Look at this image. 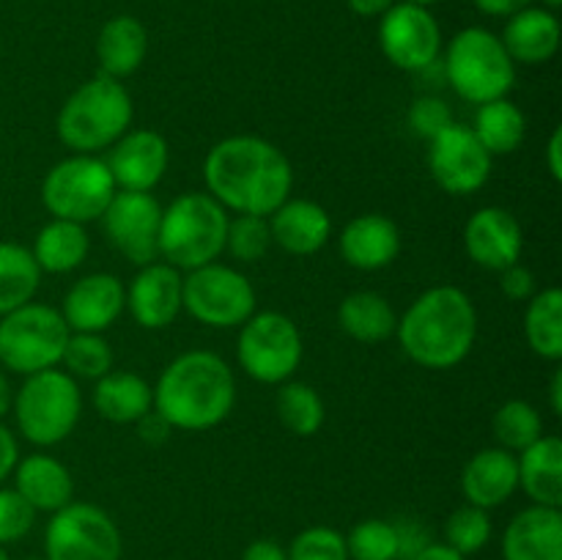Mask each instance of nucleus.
I'll list each match as a JSON object with an SVG mask.
<instances>
[{
    "instance_id": "obj_1",
    "label": "nucleus",
    "mask_w": 562,
    "mask_h": 560,
    "mask_svg": "<svg viewBox=\"0 0 562 560\" xmlns=\"http://www.w3.org/2000/svg\"><path fill=\"white\" fill-rule=\"evenodd\" d=\"M203 181L209 195L225 209L269 217L289 201L294 170L274 143L256 135H234L206 154Z\"/></svg>"
},
{
    "instance_id": "obj_2",
    "label": "nucleus",
    "mask_w": 562,
    "mask_h": 560,
    "mask_svg": "<svg viewBox=\"0 0 562 560\" xmlns=\"http://www.w3.org/2000/svg\"><path fill=\"white\" fill-rule=\"evenodd\" d=\"M236 401L234 371L220 355L192 349L176 357L154 384V412L170 428L206 432L231 415Z\"/></svg>"
},
{
    "instance_id": "obj_3",
    "label": "nucleus",
    "mask_w": 562,
    "mask_h": 560,
    "mask_svg": "<svg viewBox=\"0 0 562 560\" xmlns=\"http://www.w3.org/2000/svg\"><path fill=\"white\" fill-rule=\"evenodd\" d=\"M395 335L412 362L445 371L470 357L477 338V311L459 285H434L398 318Z\"/></svg>"
},
{
    "instance_id": "obj_4",
    "label": "nucleus",
    "mask_w": 562,
    "mask_h": 560,
    "mask_svg": "<svg viewBox=\"0 0 562 560\" xmlns=\"http://www.w3.org/2000/svg\"><path fill=\"white\" fill-rule=\"evenodd\" d=\"M132 115L135 108L124 82L99 71L66 99L55 130L75 154H97L130 132Z\"/></svg>"
},
{
    "instance_id": "obj_5",
    "label": "nucleus",
    "mask_w": 562,
    "mask_h": 560,
    "mask_svg": "<svg viewBox=\"0 0 562 560\" xmlns=\"http://www.w3.org/2000/svg\"><path fill=\"white\" fill-rule=\"evenodd\" d=\"M228 209L209 192H184L162 209L159 256L176 269H198L217 261L225 250Z\"/></svg>"
},
{
    "instance_id": "obj_6",
    "label": "nucleus",
    "mask_w": 562,
    "mask_h": 560,
    "mask_svg": "<svg viewBox=\"0 0 562 560\" xmlns=\"http://www.w3.org/2000/svg\"><path fill=\"white\" fill-rule=\"evenodd\" d=\"M16 428L27 443L49 448L69 437L80 423L82 395L71 373L47 368L25 377L11 401Z\"/></svg>"
},
{
    "instance_id": "obj_7",
    "label": "nucleus",
    "mask_w": 562,
    "mask_h": 560,
    "mask_svg": "<svg viewBox=\"0 0 562 560\" xmlns=\"http://www.w3.org/2000/svg\"><path fill=\"white\" fill-rule=\"evenodd\" d=\"M445 71L453 91L472 104L508 97L516 80V64L503 38L486 27H464L456 33L445 53Z\"/></svg>"
},
{
    "instance_id": "obj_8",
    "label": "nucleus",
    "mask_w": 562,
    "mask_h": 560,
    "mask_svg": "<svg viewBox=\"0 0 562 560\" xmlns=\"http://www.w3.org/2000/svg\"><path fill=\"white\" fill-rule=\"evenodd\" d=\"M66 338L69 327L60 311L42 302H25L0 316V366L22 377L58 368Z\"/></svg>"
},
{
    "instance_id": "obj_9",
    "label": "nucleus",
    "mask_w": 562,
    "mask_h": 560,
    "mask_svg": "<svg viewBox=\"0 0 562 560\" xmlns=\"http://www.w3.org/2000/svg\"><path fill=\"white\" fill-rule=\"evenodd\" d=\"M115 190L119 187L104 159L93 154H75L47 170L42 181V203L55 220L86 225L102 217Z\"/></svg>"
},
{
    "instance_id": "obj_10",
    "label": "nucleus",
    "mask_w": 562,
    "mask_h": 560,
    "mask_svg": "<svg viewBox=\"0 0 562 560\" xmlns=\"http://www.w3.org/2000/svg\"><path fill=\"white\" fill-rule=\"evenodd\" d=\"M181 307L206 327H241L256 313V289L239 269L212 261L187 272Z\"/></svg>"
},
{
    "instance_id": "obj_11",
    "label": "nucleus",
    "mask_w": 562,
    "mask_h": 560,
    "mask_svg": "<svg viewBox=\"0 0 562 560\" xmlns=\"http://www.w3.org/2000/svg\"><path fill=\"white\" fill-rule=\"evenodd\" d=\"M236 355L247 377L263 384H283L302 362L300 327L285 313H252L241 324Z\"/></svg>"
},
{
    "instance_id": "obj_12",
    "label": "nucleus",
    "mask_w": 562,
    "mask_h": 560,
    "mask_svg": "<svg viewBox=\"0 0 562 560\" xmlns=\"http://www.w3.org/2000/svg\"><path fill=\"white\" fill-rule=\"evenodd\" d=\"M124 541L108 511L91 503L55 511L44 533V560H121Z\"/></svg>"
},
{
    "instance_id": "obj_13",
    "label": "nucleus",
    "mask_w": 562,
    "mask_h": 560,
    "mask_svg": "<svg viewBox=\"0 0 562 560\" xmlns=\"http://www.w3.org/2000/svg\"><path fill=\"white\" fill-rule=\"evenodd\" d=\"M379 47L404 71H423L442 49V31L428 5L398 0L379 16Z\"/></svg>"
},
{
    "instance_id": "obj_14",
    "label": "nucleus",
    "mask_w": 562,
    "mask_h": 560,
    "mask_svg": "<svg viewBox=\"0 0 562 560\" xmlns=\"http://www.w3.org/2000/svg\"><path fill=\"white\" fill-rule=\"evenodd\" d=\"M110 245L124 253L132 264L146 267L159 258V225L162 206L151 192L115 190L102 214Z\"/></svg>"
},
{
    "instance_id": "obj_15",
    "label": "nucleus",
    "mask_w": 562,
    "mask_h": 560,
    "mask_svg": "<svg viewBox=\"0 0 562 560\" xmlns=\"http://www.w3.org/2000/svg\"><path fill=\"white\" fill-rule=\"evenodd\" d=\"M428 148V168L434 181L450 195H472L492 176V154L481 146L472 126L450 124Z\"/></svg>"
},
{
    "instance_id": "obj_16",
    "label": "nucleus",
    "mask_w": 562,
    "mask_h": 560,
    "mask_svg": "<svg viewBox=\"0 0 562 560\" xmlns=\"http://www.w3.org/2000/svg\"><path fill=\"white\" fill-rule=\"evenodd\" d=\"M104 163L119 190L151 192L168 170V141L154 130H130L110 146Z\"/></svg>"
},
{
    "instance_id": "obj_17",
    "label": "nucleus",
    "mask_w": 562,
    "mask_h": 560,
    "mask_svg": "<svg viewBox=\"0 0 562 560\" xmlns=\"http://www.w3.org/2000/svg\"><path fill=\"white\" fill-rule=\"evenodd\" d=\"M126 307V289L115 275L93 272L77 280L64 296V316L69 333H104L119 322Z\"/></svg>"
},
{
    "instance_id": "obj_18",
    "label": "nucleus",
    "mask_w": 562,
    "mask_h": 560,
    "mask_svg": "<svg viewBox=\"0 0 562 560\" xmlns=\"http://www.w3.org/2000/svg\"><path fill=\"white\" fill-rule=\"evenodd\" d=\"M464 250L477 267L492 269V272L510 267L519 261L525 250L519 220L503 206L477 209L464 225Z\"/></svg>"
},
{
    "instance_id": "obj_19",
    "label": "nucleus",
    "mask_w": 562,
    "mask_h": 560,
    "mask_svg": "<svg viewBox=\"0 0 562 560\" xmlns=\"http://www.w3.org/2000/svg\"><path fill=\"white\" fill-rule=\"evenodd\" d=\"M184 278L165 261L146 264L126 289V307L143 329H165L181 311Z\"/></svg>"
},
{
    "instance_id": "obj_20",
    "label": "nucleus",
    "mask_w": 562,
    "mask_h": 560,
    "mask_svg": "<svg viewBox=\"0 0 562 560\" xmlns=\"http://www.w3.org/2000/svg\"><path fill=\"white\" fill-rule=\"evenodd\" d=\"M519 489V461L505 448H483L461 472V492L470 505L492 511L505 505Z\"/></svg>"
},
{
    "instance_id": "obj_21",
    "label": "nucleus",
    "mask_w": 562,
    "mask_h": 560,
    "mask_svg": "<svg viewBox=\"0 0 562 560\" xmlns=\"http://www.w3.org/2000/svg\"><path fill=\"white\" fill-rule=\"evenodd\" d=\"M267 220L272 242L291 256H313L333 236V220L327 209L305 198H289Z\"/></svg>"
},
{
    "instance_id": "obj_22",
    "label": "nucleus",
    "mask_w": 562,
    "mask_h": 560,
    "mask_svg": "<svg viewBox=\"0 0 562 560\" xmlns=\"http://www.w3.org/2000/svg\"><path fill=\"white\" fill-rule=\"evenodd\" d=\"M505 560H562L560 508L530 505L508 522L503 533Z\"/></svg>"
},
{
    "instance_id": "obj_23",
    "label": "nucleus",
    "mask_w": 562,
    "mask_h": 560,
    "mask_svg": "<svg viewBox=\"0 0 562 560\" xmlns=\"http://www.w3.org/2000/svg\"><path fill=\"white\" fill-rule=\"evenodd\" d=\"M401 253V231L384 214H360L340 234V256L349 267L376 272L390 267Z\"/></svg>"
},
{
    "instance_id": "obj_24",
    "label": "nucleus",
    "mask_w": 562,
    "mask_h": 560,
    "mask_svg": "<svg viewBox=\"0 0 562 560\" xmlns=\"http://www.w3.org/2000/svg\"><path fill=\"white\" fill-rule=\"evenodd\" d=\"M499 38L514 64H547L560 49V20L543 5H527L508 16V25Z\"/></svg>"
},
{
    "instance_id": "obj_25",
    "label": "nucleus",
    "mask_w": 562,
    "mask_h": 560,
    "mask_svg": "<svg viewBox=\"0 0 562 560\" xmlns=\"http://www.w3.org/2000/svg\"><path fill=\"white\" fill-rule=\"evenodd\" d=\"M11 475H14V489L27 500L33 511L55 514L75 497L71 472L47 453H31L20 459Z\"/></svg>"
},
{
    "instance_id": "obj_26",
    "label": "nucleus",
    "mask_w": 562,
    "mask_h": 560,
    "mask_svg": "<svg viewBox=\"0 0 562 560\" xmlns=\"http://www.w3.org/2000/svg\"><path fill=\"white\" fill-rule=\"evenodd\" d=\"M148 53V33L137 16L119 14L108 20L97 38V58L102 75L113 80H124L132 71L140 69Z\"/></svg>"
},
{
    "instance_id": "obj_27",
    "label": "nucleus",
    "mask_w": 562,
    "mask_h": 560,
    "mask_svg": "<svg viewBox=\"0 0 562 560\" xmlns=\"http://www.w3.org/2000/svg\"><path fill=\"white\" fill-rule=\"evenodd\" d=\"M519 461V486L525 489L532 505L560 508L562 505V443L560 437H547L521 450Z\"/></svg>"
},
{
    "instance_id": "obj_28",
    "label": "nucleus",
    "mask_w": 562,
    "mask_h": 560,
    "mask_svg": "<svg viewBox=\"0 0 562 560\" xmlns=\"http://www.w3.org/2000/svg\"><path fill=\"white\" fill-rule=\"evenodd\" d=\"M93 406L110 423H137L154 410V388L132 371H108L97 379Z\"/></svg>"
},
{
    "instance_id": "obj_29",
    "label": "nucleus",
    "mask_w": 562,
    "mask_h": 560,
    "mask_svg": "<svg viewBox=\"0 0 562 560\" xmlns=\"http://www.w3.org/2000/svg\"><path fill=\"white\" fill-rule=\"evenodd\" d=\"M338 324L349 338L360 344H382L395 335L398 316L393 305L376 291H355L338 307Z\"/></svg>"
},
{
    "instance_id": "obj_30",
    "label": "nucleus",
    "mask_w": 562,
    "mask_h": 560,
    "mask_svg": "<svg viewBox=\"0 0 562 560\" xmlns=\"http://www.w3.org/2000/svg\"><path fill=\"white\" fill-rule=\"evenodd\" d=\"M88 247H91V242H88L86 225L53 217L38 231L31 253L42 272L64 275L86 261Z\"/></svg>"
},
{
    "instance_id": "obj_31",
    "label": "nucleus",
    "mask_w": 562,
    "mask_h": 560,
    "mask_svg": "<svg viewBox=\"0 0 562 560\" xmlns=\"http://www.w3.org/2000/svg\"><path fill=\"white\" fill-rule=\"evenodd\" d=\"M472 132H475L481 146L492 157H505V154H514L521 146V141H525L527 119L519 110V104L503 97L477 108Z\"/></svg>"
},
{
    "instance_id": "obj_32",
    "label": "nucleus",
    "mask_w": 562,
    "mask_h": 560,
    "mask_svg": "<svg viewBox=\"0 0 562 560\" xmlns=\"http://www.w3.org/2000/svg\"><path fill=\"white\" fill-rule=\"evenodd\" d=\"M38 283L42 269L33 253L16 242H0V316L33 302Z\"/></svg>"
},
{
    "instance_id": "obj_33",
    "label": "nucleus",
    "mask_w": 562,
    "mask_h": 560,
    "mask_svg": "<svg viewBox=\"0 0 562 560\" xmlns=\"http://www.w3.org/2000/svg\"><path fill=\"white\" fill-rule=\"evenodd\" d=\"M525 335L530 349L543 360L562 357V291L558 285L536 291L525 313Z\"/></svg>"
},
{
    "instance_id": "obj_34",
    "label": "nucleus",
    "mask_w": 562,
    "mask_h": 560,
    "mask_svg": "<svg viewBox=\"0 0 562 560\" xmlns=\"http://www.w3.org/2000/svg\"><path fill=\"white\" fill-rule=\"evenodd\" d=\"M278 410L280 423L296 437H313L324 426V401L311 384L305 382H285L278 390Z\"/></svg>"
},
{
    "instance_id": "obj_35",
    "label": "nucleus",
    "mask_w": 562,
    "mask_h": 560,
    "mask_svg": "<svg viewBox=\"0 0 562 560\" xmlns=\"http://www.w3.org/2000/svg\"><path fill=\"white\" fill-rule=\"evenodd\" d=\"M494 439L499 443V448L510 450V453H521L525 448H530L536 439L543 437V421L538 415V410L527 401L514 399L505 401L497 412H494Z\"/></svg>"
},
{
    "instance_id": "obj_36",
    "label": "nucleus",
    "mask_w": 562,
    "mask_h": 560,
    "mask_svg": "<svg viewBox=\"0 0 562 560\" xmlns=\"http://www.w3.org/2000/svg\"><path fill=\"white\" fill-rule=\"evenodd\" d=\"M60 362L71 377L99 379L113 368V349L102 333H69Z\"/></svg>"
},
{
    "instance_id": "obj_37",
    "label": "nucleus",
    "mask_w": 562,
    "mask_h": 560,
    "mask_svg": "<svg viewBox=\"0 0 562 560\" xmlns=\"http://www.w3.org/2000/svg\"><path fill=\"white\" fill-rule=\"evenodd\" d=\"M492 516L488 511L477 508V505H461L445 522V544L450 549H456L459 555H475L492 538Z\"/></svg>"
},
{
    "instance_id": "obj_38",
    "label": "nucleus",
    "mask_w": 562,
    "mask_h": 560,
    "mask_svg": "<svg viewBox=\"0 0 562 560\" xmlns=\"http://www.w3.org/2000/svg\"><path fill=\"white\" fill-rule=\"evenodd\" d=\"M272 247V231L269 220L258 214H236L228 220V234H225V250L241 264L261 261Z\"/></svg>"
},
{
    "instance_id": "obj_39",
    "label": "nucleus",
    "mask_w": 562,
    "mask_h": 560,
    "mask_svg": "<svg viewBox=\"0 0 562 560\" xmlns=\"http://www.w3.org/2000/svg\"><path fill=\"white\" fill-rule=\"evenodd\" d=\"M349 560H398V533L393 522L366 519L346 536Z\"/></svg>"
},
{
    "instance_id": "obj_40",
    "label": "nucleus",
    "mask_w": 562,
    "mask_h": 560,
    "mask_svg": "<svg viewBox=\"0 0 562 560\" xmlns=\"http://www.w3.org/2000/svg\"><path fill=\"white\" fill-rule=\"evenodd\" d=\"M285 552L289 560H349L346 536L327 525L305 527L300 536H294Z\"/></svg>"
},
{
    "instance_id": "obj_41",
    "label": "nucleus",
    "mask_w": 562,
    "mask_h": 560,
    "mask_svg": "<svg viewBox=\"0 0 562 560\" xmlns=\"http://www.w3.org/2000/svg\"><path fill=\"white\" fill-rule=\"evenodd\" d=\"M36 522V511L16 489H0V547L22 541Z\"/></svg>"
},
{
    "instance_id": "obj_42",
    "label": "nucleus",
    "mask_w": 562,
    "mask_h": 560,
    "mask_svg": "<svg viewBox=\"0 0 562 560\" xmlns=\"http://www.w3.org/2000/svg\"><path fill=\"white\" fill-rule=\"evenodd\" d=\"M450 124H453V115L439 97H420L409 108V126L426 141H434Z\"/></svg>"
},
{
    "instance_id": "obj_43",
    "label": "nucleus",
    "mask_w": 562,
    "mask_h": 560,
    "mask_svg": "<svg viewBox=\"0 0 562 560\" xmlns=\"http://www.w3.org/2000/svg\"><path fill=\"white\" fill-rule=\"evenodd\" d=\"M499 289L510 302H527L536 294V275L516 261L510 267L499 269Z\"/></svg>"
},
{
    "instance_id": "obj_44",
    "label": "nucleus",
    "mask_w": 562,
    "mask_h": 560,
    "mask_svg": "<svg viewBox=\"0 0 562 560\" xmlns=\"http://www.w3.org/2000/svg\"><path fill=\"white\" fill-rule=\"evenodd\" d=\"M395 533H398V560H412L420 549H426L431 544V538L426 536V527L420 522H401V525H395Z\"/></svg>"
},
{
    "instance_id": "obj_45",
    "label": "nucleus",
    "mask_w": 562,
    "mask_h": 560,
    "mask_svg": "<svg viewBox=\"0 0 562 560\" xmlns=\"http://www.w3.org/2000/svg\"><path fill=\"white\" fill-rule=\"evenodd\" d=\"M170 432H173V428L168 426V421H165V417L154 410L146 412V415L137 421V434H140L143 443H148V445H162L165 439L170 437Z\"/></svg>"
},
{
    "instance_id": "obj_46",
    "label": "nucleus",
    "mask_w": 562,
    "mask_h": 560,
    "mask_svg": "<svg viewBox=\"0 0 562 560\" xmlns=\"http://www.w3.org/2000/svg\"><path fill=\"white\" fill-rule=\"evenodd\" d=\"M16 461H20V448H16L14 434L0 423V483L14 472Z\"/></svg>"
},
{
    "instance_id": "obj_47",
    "label": "nucleus",
    "mask_w": 562,
    "mask_h": 560,
    "mask_svg": "<svg viewBox=\"0 0 562 560\" xmlns=\"http://www.w3.org/2000/svg\"><path fill=\"white\" fill-rule=\"evenodd\" d=\"M241 560H289V552L272 538H258V541L247 544Z\"/></svg>"
},
{
    "instance_id": "obj_48",
    "label": "nucleus",
    "mask_w": 562,
    "mask_h": 560,
    "mask_svg": "<svg viewBox=\"0 0 562 560\" xmlns=\"http://www.w3.org/2000/svg\"><path fill=\"white\" fill-rule=\"evenodd\" d=\"M477 11L488 16H514L516 11L527 9L532 0H472Z\"/></svg>"
},
{
    "instance_id": "obj_49",
    "label": "nucleus",
    "mask_w": 562,
    "mask_h": 560,
    "mask_svg": "<svg viewBox=\"0 0 562 560\" xmlns=\"http://www.w3.org/2000/svg\"><path fill=\"white\" fill-rule=\"evenodd\" d=\"M547 168L554 181H562V130H554L547 143Z\"/></svg>"
},
{
    "instance_id": "obj_50",
    "label": "nucleus",
    "mask_w": 562,
    "mask_h": 560,
    "mask_svg": "<svg viewBox=\"0 0 562 560\" xmlns=\"http://www.w3.org/2000/svg\"><path fill=\"white\" fill-rule=\"evenodd\" d=\"M349 9L355 11L357 16H382L390 5H395L398 0H346Z\"/></svg>"
},
{
    "instance_id": "obj_51",
    "label": "nucleus",
    "mask_w": 562,
    "mask_h": 560,
    "mask_svg": "<svg viewBox=\"0 0 562 560\" xmlns=\"http://www.w3.org/2000/svg\"><path fill=\"white\" fill-rule=\"evenodd\" d=\"M412 560H467L464 555H459L456 552V549H450L448 544H428L426 549H420V552L415 555V558Z\"/></svg>"
},
{
    "instance_id": "obj_52",
    "label": "nucleus",
    "mask_w": 562,
    "mask_h": 560,
    "mask_svg": "<svg viewBox=\"0 0 562 560\" xmlns=\"http://www.w3.org/2000/svg\"><path fill=\"white\" fill-rule=\"evenodd\" d=\"M11 401H14V393H11V384L5 379V373L0 371V421L11 412Z\"/></svg>"
},
{
    "instance_id": "obj_53",
    "label": "nucleus",
    "mask_w": 562,
    "mask_h": 560,
    "mask_svg": "<svg viewBox=\"0 0 562 560\" xmlns=\"http://www.w3.org/2000/svg\"><path fill=\"white\" fill-rule=\"evenodd\" d=\"M549 399H552L554 415H562V371H554L552 384H549Z\"/></svg>"
},
{
    "instance_id": "obj_54",
    "label": "nucleus",
    "mask_w": 562,
    "mask_h": 560,
    "mask_svg": "<svg viewBox=\"0 0 562 560\" xmlns=\"http://www.w3.org/2000/svg\"><path fill=\"white\" fill-rule=\"evenodd\" d=\"M543 3V9H549V11H558L560 5H562V0H541Z\"/></svg>"
},
{
    "instance_id": "obj_55",
    "label": "nucleus",
    "mask_w": 562,
    "mask_h": 560,
    "mask_svg": "<svg viewBox=\"0 0 562 560\" xmlns=\"http://www.w3.org/2000/svg\"><path fill=\"white\" fill-rule=\"evenodd\" d=\"M406 3H417V5H431V3H437V0H406Z\"/></svg>"
},
{
    "instance_id": "obj_56",
    "label": "nucleus",
    "mask_w": 562,
    "mask_h": 560,
    "mask_svg": "<svg viewBox=\"0 0 562 560\" xmlns=\"http://www.w3.org/2000/svg\"><path fill=\"white\" fill-rule=\"evenodd\" d=\"M0 560H9V555H5L3 547H0Z\"/></svg>"
},
{
    "instance_id": "obj_57",
    "label": "nucleus",
    "mask_w": 562,
    "mask_h": 560,
    "mask_svg": "<svg viewBox=\"0 0 562 560\" xmlns=\"http://www.w3.org/2000/svg\"><path fill=\"white\" fill-rule=\"evenodd\" d=\"M27 560H44V558H27Z\"/></svg>"
}]
</instances>
